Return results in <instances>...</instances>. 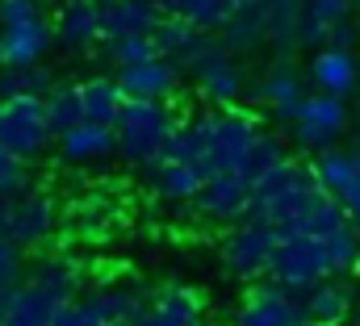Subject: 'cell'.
I'll use <instances>...</instances> for the list:
<instances>
[{"instance_id":"1","label":"cell","mask_w":360,"mask_h":326,"mask_svg":"<svg viewBox=\"0 0 360 326\" xmlns=\"http://www.w3.org/2000/svg\"><path fill=\"white\" fill-rule=\"evenodd\" d=\"M176 117L160 100H126L117 122V155L130 167H160L168 155V143L176 134Z\"/></svg>"},{"instance_id":"2","label":"cell","mask_w":360,"mask_h":326,"mask_svg":"<svg viewBox=\"0 0 360 326\" xmlns=\"http://www.w3.org/2000/svg\"><path fill=\"white\" fill-rule=\"evenodd\" d=\"M335 276V263H331V251L327 239H306V235H281V243L272 251V268L269 280H276L281 289L289 293H310L314 285L331 280Z\"/></svg>"},{"instance_id":"3","label":"cell","mask_w":360,"mask_h":326,"mask_svg":"<svg viewBox=\"0 0 360 326\" xmlns=\"http://www.w3.org/2000/svg\"><path fill=\"white\" fill-rule=\"evenodd\" d=\"M55 143V130L46 122V100H0V147L17 159H38Z\"/></svg>"},{"instance_id":"4","label":"cell","mask_w":360,"mask_h":326,"mask_svg":"<svg viewBox=\"0 0 360 326\" xmlns=\"http://www.w3.org/2000/svg\"><path fill=\"white\" fill-rule=\"evenodd\" d=\"M260 134L264 130L248 113H210V163H205V180L210 176H239Z\"/></svg>"},{"instance_id":"5","label":"cell","mask_w":360,"mask_h":326,"mask_svg":"<svg viewBox=\"0 0 360 326\" xmlns=\"http://www.w3.org/2000/svg\"><path fill=\"white\" fill-rule=\"evenodd\" d=\"M276 243H281V230H272V226H260V222L231 226V235L222 239V263L239 280H260V276H269Z\"/></svg>"},{"instance_id":"6","label":"cell","mask_w":360,"mask_h":326,"mask_svg":"<svg viewBox=\"0 0 360 326\" xmlns=\"http://www.w3.org/2000/svg\"><path fill=\"white\" fill-rule=\"evenodd\" d=\"M348 126V105L335 100V96H323V92H310L302 100V113L293 122V143L302 151H314V155H327L335 151V138L344 134Z\"/></svg>"},{"instance_id":"7","label":"cell","mask_w":360,"mask_h":326,"mask_svg":"<svg viewBox=\"0 0 360 326\" xmlns=\"http://www.w3.org/2000/svg\"><path fill=\"white\" fill-rule=\"evenodd\" d=\"M306 306L297 293L281 289L276 280H264V285H252V293L243 297L239 314H235V326H306Z\"/></svg>"},{"instance_id":"8","label":"cell","mask_w":360,"mask_h":326,"mask_svg":"<svg viewBox=\"0 0 360 326\" xmlns=\"http://www.w3.org/2000/svg\"><path fill=\"white\" fill-rule=\"evenodd\" d=\"M155 46H160V59L176 63L180 72H197L222 42H214V34L197 30L184 17H164L160 30H155Z\"/></svg>"},{"instance_id":"9","label":"cell","mask_w":360,"mask_h":326,"mask_svg":"<svg viewBox=\"0 0 360 326\" xmlns=\"http://www.w3.org/2000/svg\"><path fill=\"white\" fill-rule=\"evenodd\" d=\"M193 209L210 222H231V226H243L252 218V188L239 180V176H210L193 201Z\"/></svg>"},{"instance_id":"10","label":"cell","mask_w":360,"mask_h":326,"mask_svg":"<svg viewBox=\"0 0 360 326\" xmlns=\"http://www.w3.org/2000/svg\"><path fill=\"white\" fill-rule=\"evenodd\" d=\"M55 42L72 55H84L96 42H105V8L92 0H63L55 21Z\"/></svg>"},{"instance_id":"11","label":"cell","mask_w":360,"mask_h":326,"mask_svg":"<svg viewBox=\"0 0 360 326\" xmlns=\"http://www.w3.org/2000/svg\"><path fill=\"white\" fill-rule=\"evenodd\" d=\"M306 76H310V84H314V92L335 96V100H348V96L360 88V59H356V51L323 46V51L310 55Z\"/></svg>"},{"instance_id":"12","label":"cell","mask_w":360,"mask_h":326,"mask_svg":"<svg viewBox=\"0 0 360 326\" xmlns=\"http://www.w3.org/2000/svg\"><path fill=\"white\" fill-rule=\"evenodd\" d=\"M55 222H59V205L46 193H30V197H21V201L8 205V235L4 239L25 251V247L46 243V235L55 230Z\"/></svg>"},{"instance_id":"13","label":"cell","mask_w":360,"mask_h":326,"mask_svg":"<svg viewBox=\"0 0 360 326\" xmlns=\"http://www.w3.org/2000/svg\"><path fill=\"white\" fill-rule=\"evenodd\" d=\"M51 42H55V25L42 17L0 30V72L4 67H38V59L46 55Z\"/></svg>"},{"instance_id":"14","label":"cell","mask_w":360,"mask_h":326,"mask_svg":"<svg viewBox=\"0 0 360 326\" xmlns=\"http://www.w3.org/2000/svg\"><path fill=\"white\" fill-rule=\"evenodd\" d=\"M193 80L201 88V96H205L210 105H218V109H231V105H239V96H243V67H239L235 55H226L222 46L193 72Z\"/></svg>"},{"instance_id":"15","label":"cell","mask_w":360,"mask_h":326,"mask_svg":"<svg viewBox=\"0 0 360 326\" xmlns=\"http://www.w3.org/2000/svg\"><path fill=\"white\" fill-rule=\"evenodd\" d=\"M314 176L323 184V193H331L348 214L360 209V163H356V151H327L314 159Z\"/></svg>"},{"instance_id":"16","label":"cell","mask_w":360,"mask_h":326,"mask_svg":"<svg viewBox=\"0 0 360 326\" xmlns=\"http://www.w3.org/2000/svg\"><path fill=\"white\" fill-rule=\"evenodd\" d=\"M113 80L122 84V92H126L130 100H160V105H164V100L176 92L180 67L168 63V59H151V63H139V67L117 72Z\"/></svg>"},{"instance_id":"17","label":"cell","mask_w":360,"mask_h":326,"mask_svg":"<svg viewBox=\"0 0 360 326\" xmlns=\"http://www.w3.org/2000/svg\"><path fill=\"white\" fill-rule=\"evenodd\" d=\"M164 21V8L155 0H117L105 13V42H122V38H155Z\"/></svg>"},{"instance_id":"18","label":"cell","mask_w":360,"mask_h":326,"mask_svg":"<svg viewBox=\"0 0 360 326\" xmlns=\"http://www.w3.org/2000/svg\"><path fill=\"white\" fill-rule=\"evenodd\" d=\"M155 4L164 8V17H184V21H193L197 30L218 34V38H222V30L239 17V4H235V0H155Z\"/></svg>"},{"instance_id":"19","label":"cell","mask_w":360,"mask_h":326,"mask_svg":"<svg viewBox=\"0 0 360 326\" xmlns=\"http://www.w3.org/2000/svg\"><path fill=\"white\" fill-rule=\"evenodd\" d=\"M59 155H63L68 163L109 159V155H117V130H113V126L84 122L80 130H72V134H63V138H59Z\"/></svg>"},{"instance_id":"20","label":"cell","mask_w":360,"mask_h":326,"mask_svg":"<svg viewBox=\"0 0 360 326\" xmlns=\"http://www.w3.org/2000/svg\"><path fill=\"white\" fill-rule=\"evenodd\" d=\"M302 306H306V318L314 326H340L352 310V285L331 276V280L314 285L310 293H302Z\"/></svg>"},{"instance_id":"21","label":"cell","mask_w":360,"mask_h":326,"mask_svg":"<svg viewBox=\"0 0 360 326\" xmlns=\"http://www.w3.org/2000/svg\"><path fill=\"white\" fill-rule=\"evenodd\" d=\"M356 0H306V21H302V46L323 51L331 42V30L352 21Z\"/></svg>"},{"instance_id":"22","label":"cell","mask_w":360,"mask_h":326,"mask_svg":"<svg viewBox=\"0 0 360 326\" xmlns=\"http://www.w3.org/2000/svg\"><path fill=\"white\" fill-rule=\"evenodd\" d=\"M80 96H84V113H89V122L96 126H113L117 130V122H122V109H126V92H122V84L109 80V76H92V80L80 84Z\"/></svg>"},{"instance_id":"23","label":"cell","mask_w":360,"mask_h":326,"mask_svg":"<svg viewBox=\"0 0 360 326\" xmlns=\"http://www.w3.org/2000/svg\"><path fill=\"white\" fill-rule=\"evenodd\" d=\"M252 96H256V100H264L269 109H281V105H302V100H306V92H302V76H297V67H293L289 59H276L269 72L260 76V84L252 88Z\"/></svg>"},{"instance_id":"24","label":"cell","mask_w":360,"mask_h":326,"mask_svg":"<svg viewBox=\"0 0 360 326\" xmlns=\"http://www.w3.org/2000/svg\"><path fill=\"white\" fill-rule=\"evenodd\" d=\"M84 306H89L105 326H113V322L134 326L139 318H147V314H151V310H147V301H143L139 293H130V289H101V293L84 297Z\"/></svg>"},{"instance_id":"25","label":"cell","mask_w":360,"mask_h":326,"mask_svg":"<svg viewBox=\"0 0 360 326\" xmlns=\"http://www.w3.org/2000/svg\"><path fill=\"white\" fill-rule=\"evenodd\" d=\"M269 13V42L276 51H297L302 46V21H306V0H264Z\"/></svg>"},{"instance_id":"26","label":"cell","mask_w":360,"mask_h":326,"mask_svg":"<svg viewBox=\"0 0 360 326\" xmlns=\"http://www.w3.org/2000/svg\"><path fill=\"white\" fill-rule=\"evenodd\" d=\"M218 42H222L226 55H252V51H260V46L269 42V13H264V4L239 13V17L222 30Z\"/></svg>"},{"instance_id":"27","label":"cell","mask_w":360,"mask_h":326,"mask_svg":"<svg viewBox=\"0 0 360 326\" xmlns=\"http://www.w3.org/2000/svg\"><path fill=\"white\" fill-rule=\"evenodd\" d=\"M46 122H51V130H55V138H63V134H72V130H80V126L89 122V113H84V96H80V88H55V92L46 96Z\"/></svg>"},{"instance_id":"28","label":"cell","mask_w":360,"mask_h":326,"mask_svg":"<svg viewBox=\"0 0 360 326\" xmlns=\"http://www.w3.org/2000/svg\"><path fill=\"white\" fill-rule=\"evenodd\" d=\"M55 88H51V72L42 67H4L0 72V100H46Z\"/></svg>"},{"instance_id":"29","label":"cell","mask_w":360,"mask_h":326,"mask_svg":"<svg viewBox=\"0 0 360 326\" xmlns=\"http://www.w3.org/2000/svg\"><path fill=\"white\" fill-rule=\"evenodd\" d=\"M201 184H205V176L193 163H160L155 167V188L168 201H197Z\"/></svg>"},{"instance_id":"30","label":"cell","mask_w":360,"mask_h":326,"mask_svg":"<svg viewBox=\"0 0 360 326\" xmlns=\"http://www.w3.org/2000/svg\"><path fill=\"white\" fill-rule=\"evenodd\" d=\"M285 163V147H281V138H272V134H260L256 138V147H252V155L243 163V171H239V180L248 184V188H256L269 171H276Z\"/></svg>"},{"instance_id":"31","label":"cell","mask_w":360,"mask_h":326,"mask_svg":"<svg viewBox=\"0 0 360 326\" xmlns=\"http://www.w3.org/2000/svg\"><path fill=\"white\" fill-rule=\"evenodd\" d=\"M34 193V176H30V163L17 159L13 151H4L0 147V201H21V197H30Z\"/></svg>"},{"instance_id":"32","label":"cell","mask_w":360,"mask_h":326,"mask_svg":"<svg viewBox=\"0 0 360 326\" xmlns=\"http://www.w3.org/2000/svg\"><path fill=\"white\" fill-rule=\"evenodd\" d=\"M151 310H160V314H168V318H184V322H201V297H197V289H188V285H168V289H160Z\"/></svg>"},{"instance_id":"33","label":"cell","mask_w":360,"mask_h":326,"mask_svg":"<svg viewBox=\"0 0 360 326\" xmlns=\"http://www.w3.org/2000/svg\"><path fill=\"white\" fill-rule=\"evenodd\" d=\"M105 59L117 72H126V67H139V63L160 59V46H155V38H122V42H105Z\"/></svg>"},{"instance_id":"34","label":"cell","mask_w":360,"mask_h":326,"mask_svg":"<svg viewBox=\"0 0 360 326\" xmlns=\"http://www.w3.org/2000/svg\"><path fill=\"white\" fill-rule=\"evenodd\" d=\"M327 251H331L335 276H340V272H352V268L360 263V235H356V226H344L340 235H331V239H327Z\"/></svg>"},{"instance_id":"35","label":"cell","mask_w":360,"mask_h":326,"mask_svg":"<svg viewBox=\"0 0 360 326\" xmlns=\"http://www.w3.org/2000/svg\"><path fill=\"white\" fill-rule=\"evenodd\" d=\"M38 0H0V30L8 25H25V21H38Z\"/></svg>"},{"instance_id":"36","label":"cell","mask_w":360,"mask_h":326,"mask_svg":"<svg viewBox=\"0 0 360 326\" xmlns=\"http://www.w3.org/2000/svg\"><path fill=\"white\" fill-rule=\"evenodd\" d=\"M76 209H80V235H101L105 230V218H109V205L105 201L92 197V201H80Z\"/></svg>"},{"instance_id":"37","label":"cell","mask_w":360,"mask_h":326,"mask_svg":"<svg viewBox=\"0 0 360 326\" xmlns=\"http://www.w3.org/2000/svg\"><path fill=\"white\" fill-rule=\"evenodd\" d=\"M17 276H21V247L4 239V243H0V289L17 285Z\"/></svg>"},{"instance_id":"38","label":"cell","mask_w":360,"mask_h":326,"mask_svg":"<svg viewBox=\"0 0 360 326\" xmlns=\"http://www.w3.org/2000/svg\"><path fill=\"white\" fill-rule=\"evenodd\" d=\"M55 326H105V322L92 314L84 301H76V306H68V310L59 314V322H55Z\"/></svg>"},{"instance_id":"39","label":"cell","mask_w":360,"mask_h":326,"mask_svg":"<svg viewBox=\"0 0 360 326\" xmlns=\"http://www.w3.org/2000/svg\"><path fill=\"white\" fill-rule=\"evenodd\" d=\"M356 42H360L356 21H344V25L331 30V42H327V46H335V51H356Z\"/></svg>"},{"instance_id":"40","label":"cell","mask_w":360,"mask_h":326,"mask_svg":"<svg viewBox=\"0 0 360 326\" xmlns=\"http://www.w3.org/2000/svg\"><path fill=\"white\" fill-rule=\"evenodd\" d=\"M134 326H201V322H184V318H168V314H160V310H151L147 318H139Z\"/></svg>"},{"instance_id":"41","label":"cell","mask_w":360,"mask_h":326,"mask_svg":"<svg viewBox=\"0 0 360 326\" xmlns=\"http://www.w3.org/2000/svg\"><path fill=\"white\" fill-rule=\"evenodd\" d=\"M13 297H17V285H8V289H0V326L8 322V310H13Z\"/></svg>"},{"instance_id":"42","label":"cell","mask_w":360,"mask_h":326,"mask_svg":"<svg viewBox=\"0 0 360 326\" xmlns=\"http://www.w3.org/2000/svg\"><path fill=\"white\" fill-rule=\"evenodd\" d=\"M4 235H8V201H0V243H4Z\"/></svg>"},{"instance_id":"43","label":"cell","mask_w":360,"mask_h":326,"mask_svg":"<svg viewBox=\"0 0 360 326\" xmlns=\"http://www.w3.org/2000/svg\"><path fill=\"white\" fill-rule=\"evenodd\" d=\"M235 4H239V13H248V8H260L264 0H235Z\"/></svg>"},{"instance_id":"44","label":"cell","mask_w":360,"mask_h":326,"mask_svg":"<svg viewBox=\"0 0 360 326\" xmlns=\"http://www.w3.org/2000/svg\"><path fill=\"white\" fill-rule=\"evenodd\" d=\"M92 4H101V8H105V13H109V8H113V4H117V0H92Z\"/></svg>"},{"instance_id":"45","label":"cell","mask_w":360,"mask_h":326,"mask_svg":"<svg viewBox=\"0 0 360 326\" xmlns=\"http://www.w3.org/2000/svg\"><path fill=\"white\" fill-rule=\"evenodd\" d=\"M352 226H360V209H356V214H352Z\"/></svg>"},{"instance_id":"46","label":"cell","mask_w":360,"mask_h":326,"mask_svg":"<svg viewBox=\"0 0 360 326\" xmlns=\"http://www.w3.org/2000/svg\"><path fill=\"white\" fill-rule=\"evenodd\" d=\"M113 326H126V322H113Z\"/></svg>"},{"instance_id":"47","label":"cell","mask_w":360,"mask_h":326,"mask_svg":"<svg viewBox=\"0 0 360 326\" xmlns=\"http://www.w3.org/2000/svg\"><path fill=\"white\" fill-rule=\"evenodd\" d=\"M306 326H314V322H306Z\"/></svg>"}]
</instances>
